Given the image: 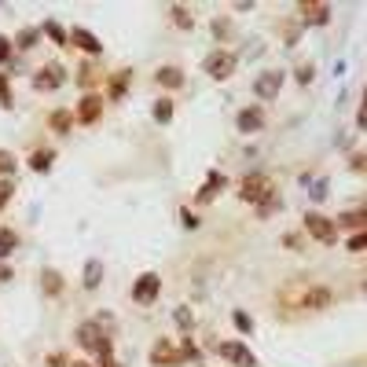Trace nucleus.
<instances>
[{
    "mask_svg": "<svg viewBox=\"0 0 367 367\" xmlns=\"http://www.w3.org/2000/svg\"><path fill=\"white\" fill-rule=\"evenodd\" d=\"M15 246H19V235L11 228H0V261H4L8 253H15Z\"/></svg>",
    "mask_w": 367,
    "mask_h": 367,
    "instance_id": "27",
    "label": "nucleus"
},
{
    "mask_svg": "<svg viewBox=\"0 0 367 367\" xmlns=\"http://www.w3.org/2000/svg\"><path fill=\"white\" fill-rule=\"evenodd\" d=\"M15 55V44H11V37H4L0 34V67H4V62Z\"/></svg>",
    "mask_w": 367,
    "mask_h": 367,
    "instance_id": "35",
    "label": "nucleus"
},
{
    "mask_svg": "<svg viewBox=\"0 0 367 367\" xmlns=\"http://www.w3.org/2000/svg\"><path fill=\"white\" fill-rule=\"evenodd\" d=\"M180 220H184V228H187V232H195V228H199V217L191 213V210H180Z\"/></svg>",
    "mask_w": 367,
    "mask_h": 367,
    "instance_id": "39",
    "label": "nucleus"
},
{
    "mask_svg": "<svg viewBox=\"0 0 367 367\" xmlns=\"http://www.w3.org/2000/svg\"><path fill=\"white\" fill-rule=\"evenodd\" d=\"M70 367H95L92 360H77V363H70Z\"/></svg>",
    "mask_w": 367,
    "mask_h": 367,
    "instance_id": "46",
    "label": "nucleus"
},
{
    "mask_svg": "<svg viewBox=\"0 0 367 367\" xmlns=\"http://www.w3.org/2000/svg\"><path fill=\"white\" fill-rule=\"evenodd\" d=\"M294 77H298V85H309L316 77V67H312V62H301V67L294 70Z\"/></svg>",
    "mask_w": 367,
    "mask_h": 367,
    "instance_id": "32",
    "label": "nucleus"
},
{
    "mask_svg": "<svg viewBox=\"0 0 367 367\" xmlns=\"http://www.w3.org/2000/svg\"><path fill=\"white\" fill-rule=\"evenodd\" d=\"M154 81L162 85V88H169V92H177V88H184V70L173 67V62H166V67L154 70Z\"/></svg>",
    "mask_w": 367,
    "mask_h": 367,
    "instance_id": "15",
    "label": "nucleus"
},
{
    "mask_svg": "<svg viewBox=\"0 0 367 367\" xmlns=\"http://www.w3.org/2000/svg\"><path fill=\"white\" fill-rule=\"evenodd\" d=\"M349 250H353V253H363V250H367V228L349 239Z\"/></svg>",
    "mask_w": 367,
    "mask_h": 367,
    "instance_id": "36",
    "label": "nucleus"
},
{
    "mask_svg": "<svg viewBox=\"0 0 367 367\" xmlns=\"http://www.w3.org/2000/svg\"><path fill=\"white\" fill-rule=\"evenodd\" d=\"M74 338H77V345L81 349H88V353L100 360V367H107V363H114V345H110V334H103V327L95 323V320H85V323H77V331H74Z\"/></svg>",
    "mask_w": 367,
    "mask_h": 367,
    "instance_id": "1",
    "label": "nucleus"
},
{
    "mask_svg": "<svg viewBox=\"0 0 367 367\" xmlns=\"http://www.w3.org/2000/svg\"><path fill=\"white\" fill-rule=\"evenodd\" d=\"M48 367H70V360L62 353H52V356H48Z\"/></svg>",
    "mask_w": 367,
    "mask_h": 367,
    "instance_id": "42",
    "label": "nucleus"
},
{
    "mask_svg": "<svg viewBox=\"0 0 367 367\" xmlns=\"http://www.w3.org/2000/svg\"><path fill=\"white\" fill-rule=\"evenodd\" d=\"M67 85V70L59 67V62H48V67H41L34 74V92H55Z\"/></svg>",
    "mask_w": 367,
    "mask_h": 367,
    "instance_id": "8",
    "label": "nucleus"
},
{
    "mask_svg": "<svg viewBox=\"0 0 367 367\" xmlns=\"http://www.w3.org/2000/svg\"><path fill=\"white\" fill-rule=\"evenodd\" d=\"M309 195H312L316 202H320V199H327V180H316V184H312V191H309Z\"/></svg>",
    "mask_w": 367,
    "mask_h": 367,
    "instance_id": "40",
    "label": "nucleus"
},
{
    "mask_svg": "<svg viewBox=\"0 0 367 367\" xmlns=\"http://www.w3.org/2000/svg\"><path fill=\"white\" fill-rule=\"evenodd\" d=\"M8 279H15V272H11L8 261H0V283H8Z\"/></svg>",
    "mask_w": 367,
    "mask_h": 367,
    "instance_id": "44",
    "label": "nucleus"
},
{
    "mask_svg": "<svg viewBox=\"0 0 367 367\" xmlns=\"http://www.w3.org/2000/svg\"><path fill=\"white\" fill-rule=\"evenodd\" d=\"M15 169H19V162H15V154H11V151H0V173H4V177H11Z\"/></svg>",
    "mask_w": 367,
    "mask_h": 367,
    "instance_id": "31",
    "label": "nucleus"
},
{
    "mask_svg": "<svg viewBox=\"0 0 367 367\" xmlns=\"http://www.w3.org/2000/svg\"><path fill=\"white\" fill-rule=\"evenodd\" d=\"M48 129L52 133H70L74 129V114L70 110H52V114H48Z\"/></svg>",
    "mask_w": 367,
    "mask_h": 367,
    "instance_id": "22",
    "label": "nucleus"
},
{
    "mask_svg": "<svg viewBox=\"0 0 367 367\" xmlns=\"http://www.w3.org/2000/svg\"><path fill=\"white\" fill-rule=\"evenodd\" d=\"M81 283H85V291H95V286L103 283V261L100 258H92L85 265V272H81Z\"/></svg>",
    "mask_w": 367,
    "mask_h": 367,
    "instance_id": "21",
    "label": "nucleus"
},
{
    "mask_svg": "<svg viewBox=\"0 0 367 367\" xmlns=\"http://www.w3.org/2000/svg\"><path fill=\"white\" fill-rule=\"evenodd\" d=\"M41 291L48 298H59L62 291H67V279H62L59 268H41Z\"/></svg>",
    "mask_w": 367,
    "mask_h": 367,
    "instance_id": "16",
    "label": "nucleus"
},
{
    "mask_svg": "<svg viewBox=\"0 0 367 367\" xmlns=\"http://www.w3.org/2000/svg\"><path fill=\"white\" fill-rule=\"evenodd\" d=\"M173 323H177L180 331H191V327H195V316H191V309H177V312H173Z\"/></svg>",
    "mask_w": 367,
    "mask_h": 367,
    "instance_id": "28",
    "label": "nucleus"
},
{
    "mask_svg": "<svg viewBox=\"0 0 367 367\" xmlns=\"http://www.w3.org/2000/svg\"><path fill=\"white\" fill-rule=\"evenodd\" d=\"M173 110H177V107H173V100H169V95H162V100H154L151 118H154L158 125H169V121H173Z\"/></svg>",
    "mask_w": 367,
    "mask_h": 367,
    "instance_id": "24",
    "label": "nucleus"
},
{
    "mask_svg": "<svg viewBox=\"0 0 367 367\" xmlns=\"http://www.w3.org/2000/svg\"><path fill=\"white\" fill-rule=\"evenodd\" d=\"M279 206H283V202H279V195H272V199H268V202H261V206H258V217L265 220L268 213H276V210H279Z\"/></svg>",
    "mask_w": 367,
    "mask_h": 367,
    "instance_id": "34",
    "label": "nucleus"
},
{
    "mask_svg": "<svg viewBox=\"0 0 367 367\" xmlns=\"http://www.w3.org/2000/svg\"><path fill=\"white\" fill-rule=\"evenodd\" d=\"M129 85H133V70L110 74V88H107V95H110V100H121V95L129 92Z\"/></svg>",
    "mask_w": 367,
    "mask_h": 367,
    "instance_id": "20",
    "label": "nucleus"
},
{
    "mask_svg": "<svg viewBox=\"0 0 367 367\" xmlns=\"http://www.w3.org/2000/svg\"><path fill=\"white\" fill-rule=\"evenodd\" d=\"M169 19L177 22L180 29H191V26H195V15H191V8H184V4H173V8H169Z\"/></svg>",
    "mask_w": 367,
    "mask_h": 367,
    "instance_id": "25",
    "label": "nucleus"
},
{
    "mask_svg": "<svg viewBox=\"0 0 367 367\" xmlns=\"http://www.w3.org/2000/svg\"><path fill=\"white\" fill-rule=\"evenodd\" d=\"M103 95L100 92H85L81 100H77V110H74V121H81V125H95L103 118Z\"/></svg>",
    "mask_w": 367,
    "mask_h": 367,
    "instance_id": "7",
    "label": "nucleus"
},
{
    "mask_svg": "<svg viewBox=\"0 0 367 367\" xmlns=\"http://www.w3.org/2000/svg\"><path fill=\"white\" fill-rule=\"evenodd\" d=\"M77 85H81L85 92L92 88V62H85V67H81V70H77Z\"/></svg>",
    "mask_w": 367,
    "mask_h": 367,
    "instance_id": "37",
    "label": "nucleus"
},
{
    "mask_svg": "<svg viewBox=\"0 0 367 367\" xmlns=\"http://www.w3.org/2000/svg\"><path fill=\"white\" fill-rule=\"evenodd\" d=\"M52 162H55V151H48V147L29 151V169H34V173H48V169H52Z\"/></svg>",
    "mask_w": 367,
    "mask_h": 367,
    "instance_id": "23",
    "label": "nucleus"
},
{
    "mask_svg": "<svg viewBox=\"0 0 367 367\" xmlns=\"http://www.w3.org/2000/svg\"><path fill=\"white\" fill-rule=\"evenodd\" d=\"M11 44L19 48V52H34V48L41 44V29H37V26H22L19 34L11 37Z\"/></svg>",
    "mask_w": 367,
    "mask_h": 367,
    "instance_id": "19",
    "label": "nucleus"
},
{
    "mask_svg": "<svg viewBox=\"0 0 367 367\" xmlns=\"http://www.w3.org/2000/svg\"><path fill=\"white\" fill-rule=\"evenodd\" d=\"M220 187H225V177H220V173H210V177L202 180V187L195 191V206H206V202H213Z\"/></svg>",
    "mask_w": 367,
    "mask_h": 367,
    "instance_id": "17",
    "label": "nucleus"
},
{
    "mask_svg": "<svg viewBox=\"0 0 367 367\" xmlns=\"http://www.w3.org/2000/svg\"><path fill=\"white\" fill-rule=\"evenodd\" d=\"M147 360H151V367H180L184 363V353H180V345L173 342V338H158L151 345Z\"/></svg>",
    "mask_w": 367,
    "mask_h": 367,
    "instance_id": "4",
    "label": "nucleus"
},
{
    "mask_svg": "<svg viewBox=\"0 0 367 367\" xmlns=\"http://www.w3.org/2000/svg\"><path fill=\"white\" fill-rule=\"evenodd\" d=\"M334 228H349V232H363L367 228V206L360 210H345L338 220H334Z\"/></svg>",
    "mask_w": 367,
    "mask_h": 367,
    "instance_id": "18",
    "label": "nucleus"
},
{
    "mask_svg": "<svg viewBox=\"0 0 367 367\" xmlns=\"http://www.w3.org/2000/svg\"><path fill=\"white\" fill-rule=\"evenodd\" d=\"M213 34H217V37H228V34H232V22H228V19H217V22H213Z\"/></svg>",
    "mask_w": 367,
    "mask_h": 367,
    "instance_id": "41",
    "label": "nucleus"
},
{
    "mask_svg": "<svg viewBox=\"0 0 367 367\" xmlns=\"http://www.w3.org/2000/svg\"><path fill=\"white\" fill-rule=\"evenodd\" d=\"M349 169H353V173H367V154L363 151L353 154V158H349Z\"/></svg>",
    "mask_w": 367,
    "mask_h": 367,
    "instance_id": "38",
    "label": "nucleus"
},
{
    "mask_svg": "<svg viewBox=\"0 0 367 367\" xmlns=\"http://www.w3.org/2000/svg\"><path fill=\"white\" fill-rule=\"evenodd\" d=\"M0 107H15V95H11V85H8V77L4 74H0Z\"/></svg>",
    "mask_w": 367,
    "mask_h": 367,
    "instance_id": "30",
    "label": "nucleus"
},
{
    "mask_svg": "<svg viewBox=\"0 0 367 367\" xmlns=\"http://www.w3.org/2000/svg\"><path fill=\"white\" fill-rule=\"evenodd\" d=\"M11 199H15V184L11 180H0V210H8Z\"/></svg>",
    "mask_w": 367,
    "mask_h": 367,
    "instance_id": "33",
    "label": "nucleus"
},
{
    "mask_svg": "<svg viewBox=\"0 0 367 367\" xmlns=\"http://www.w3.org/2000/svg\"><path fill=\"white\" fill-rule=\"evenodd\" d=\"M70 44H74V48H81V52L92 55V59L103 52V41L95 37L92 29H85V26H74V29H70Z\"/></svg>",
    "mask_w": 367,
    "mask_h": 367,
    "instance_id": "13",
    "label": "nucleus"
},
{
    "mask_svg": "<svg viewBox=\"0 0 367 367\" xmlns=\"http://www.w3.org/2000/svg\"><path fill=\"white\" fill-rule=\"evenodd\" d=\"M363 294H367V283H363Z\"/></svg>",
    "mask_w": 367,
    "mask_h": 367,
    "instance_id": "47",
    "label": "nucleus"
},
{
    "mask_svg": "<svg viewBox=\"0 0 367 367\" xmlns=\"http://www.w3.org/2000/svg\"><path fill=\"white\" fill-rule=\"evenodd\" d=\"M202 70L210 74L213 81H228V77L239 70V55L228 52V48H213V52L202 59Z\"/></svg>",
    "mask_w": 367,
    "mask_h": 367,
    "instance_id": "3",
    "label": "nucleus"
},
{
    "mask_svg": "<svg viewBox=\"0 0 367 367\" xmlns=\"http://www.w3.org/2000/svg\"><path fill=\"white\" fill-rule=\"evenodd\" d=\"M276 195V184L265 177V173H246L243 180H239V199L250 202V206H261Z\"/></svg>",
    "mask_w": 367,
    "mask_h": 367,
    "instance_id": "2",
    "label": "nucleus"
},
{
    "mask_svg": "<svg viewBox=\"0 0 367 367\" xmlns=\"http://www.w3.org/2000/svg\"><path fill=\"white\" fill-rule=\"evenodd\" d=\"M305 232L316 239V243H323V246H331L334 239H338V228H334V220L331 217H323V213H305Z\"/></svg>",
    "mask_w": 367,
    "mask_h": 367,
    "instance_id": "6",
    "label": "nucleus"
},
{
    "mask_svg": "<svg viewBox=\"0 0 367 367\" xmlns=\"http://www.w3.org/2000/svg\"><path fill=\"white\" fill-rule=\"evenodd\" d=\"M298 15H301L305 26H327L331 22V4H323V0H301Z\"/></svg>",
    "mask_w": 367,
    "mask_h": 367,
    "instance_id": "11",
    "label": "nucleus"
},
{
    "mask_svg": "<svg viewBox=\"0 0 367 367\" xmlns=\"http://www.w3.org/2000/svg\"><path fill=\"white\" fill-rule=\"evenodd\" d=\"M279 88H283V70H265V74H258V81H253V95H258V100H276Z\"/></svg>",
    "mask_w": 367,
    "mask_h": 367,
    "instance_id": "12",
    "label": "nucleus"
},
{
    "mask_svg": "<svg viewBox=\"0 0 367 367\" xmlns=\"http://www.w3.org/2000/svg\"><path fill=\"white\" fill-rule=\"evenodd\" d=\"M283 243L291 246V250H301V239H298V235H283Z\"/></svg>",
    "mask_w": 367,
    "mask_h": 367,
    "instance_id": "45",
    "label": "nucleus"
},
{
    "mask_svg": "<svg viewBox=\"0 0 367 367\" xmlns=\"http://www.w3.org/2000/svg\"><path fill=\"white\" fill-rule=\"evenodd\" d=\"M331 301H334V294L327 291V286H309V291L301 294L298 305H301V309H309V312H320V309L331 305Z\"/></svg>",
    "mask_w": 367,
    "mask_h": 367,
    "instance_id": "14",
    "label": "nucleus"
},
{
    "mask_svg": "<svg viewBox=\"0 0 367 367\" xmlns=\"http://www.w3.org/2000/svg\"><path fill=\"white\" fill-rule=\"evenodd\" d=\"M158 294H162V279H158V272H140L136 283H133V301L136 305H151V301H158Z\"/></svg>",
    "mask_w": 367,
    "mask_h": 367,
    "instance_id": "5",
    "label": "nucleus"
},
{
    "mask_svg": "<svg viewBox=\"0 0 367 367\" xmlns=\"http://www.w3.org/2000/svg\"><path fill=\"white\" fill-rule=\"evenodd\" d=\"M232 323H235L239 331H243V334H250V331H253V320H250V316H246L243 309H235V312H232Z\"/></svg>",
    "mask_w": 367,
    "mask_h": 367,
    "instance_id": "29",
    "label": "nucleus"
},
{
    "mask_svg": "<svg viewBox=\"0 0 367 367\" xmlns=\"http://www.w3.org/2000/svg\"><path fill=\"white\" fill-rule=\"evenodd\" d=\"M217 353L225 356L228 363H235V367H258V356L250 353V345H246V342H220V345H217Z\"/></svg>",
    "mask_w": 367,
    "mask_h": 367,
    "instance_id": "10",
    "label": "nucleus"
},
{
    "mask_svg": "<svg viewBox=\"0 0 367 367\" xmlns=\"http://www.w3.org/2000/svg\"><path fill=\"white\" fill-rule=\"evenodd\" d=\"M235 129H239V133H246V136L261 133V129H265V107H261V103L243 107V110L235 114Z\"/></svg>",
    "mask_w": 367,
    "mask_h": 367,
    "instance_id": "9",
    "label": "nucleus"
},
{
    "mask_svg": "<svg viewBox=\"0 0 367 367\" xmlns=\"http://www.w3.org/2000/svg\"><path fill=\"white\" fill-rule=\"evenodd\" d=\"M356 125H360V129H367V88H363V107H360V114H356Z\"/></svg>",
    "mask_w": 367,
    "mask_h": 367,
    "instance_id": "43",
    "label": "nucleus"
},
{
    "mask_svg": "<svg viewBox=\"0 0 367 367\" xmlns=\"http://www.w3.org/2000/svg\"><path fill=\"white\" fill-rule=\"evenodd\" d=\"M41 34H48V37H52L55 44H70V29H62L55 19H48V22L41 26Z\"/></svg>",
    "mask_w": 367,
    "mask_h": 367,
    "instance_id": "26",
    "label": "nucleus"
}]
</instances>
